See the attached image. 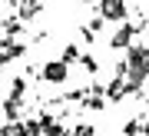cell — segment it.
Segmentation results:
<instances>
[{"instance_id":"obj_5","label":"cell","mask_w":149,"mask_h":136,"mask_svg":"<svg viewBox=\"0 0 149 136\" xmlns=\"http://www.w3.org/2000/svg\"><path fill=\"white\" fill-rule=\"evenodd\" d=\"M123 96H133V90H129L126 76H116V80H113V83L106 86V100H109V103H119Z\"/></svg>"},{"instance_id":"obj_13","label":"cell","mask_w":149,"mask_h":136,"mask_svg":"<svg viewBox=\"0 0 149 136\" xmlns=\"http://www.w3.org/2000/svg\"><path fill=\"white\" fill-rule=\"evenodd\" d=\"M23 93H27V76H17L10 83V96H23Z\"/></svg>"},{"instance_id":"obj_10","label":"cell","mask_w":149,"mask_h":136,"mask_svg":"<svg viewBox=\"0 0 149 136\" xmlns=\"http://www.w3.org/2000/svg\"><path fill=\"white\" fill-rule=\"evenodd\" d=\"M80 57H83V53H80V47H76V43H66L63 53H60V60H63V63H76Z\"/></svg>"},{"instance_id":"obj_7","label":"cell","mask_w":149,"mask_h":136,"mask_svg":"<svg viewBox=\"0 0 149 136\" xmlns=\"http://www.w3.org/2000/svg\"><path fill=\"white\" fill-rule=\"evenodd\" d=\"M20 133L23 136H43V126L37 116H27V120H20Z\"/></svg>"},{"instance_id":"obj_4","label":"cell","mask_w":149,"mask_h":136,"mask_svg":"<svg viewBox=\"0 0 149 136\" xmlns=\"http://www.w3.org/2000/svg\"><path fill=\"white\" fill-rule=\"evenodd\" d=\"M23 53H27L23 43H17L13 37H0V67L10 63V60H17V57H23Z\"/></svg>"},{"instance_id":"obj_8","label":"cell","mask_w":149,"mask_h":136,"mask_svg":"<svg viewBox=\"0 0 149 136\" xmlns=\"http://www.w3.org/2000/svg\"><path fill=\"white\" fill-rule=\"evenodd\" d=\"M3 33L7 37H20L23 33V20L20 17H3Z\"/></svg>"},{"instance_id":"obj_9","label":"cell","mask_w":149,"mask_h":136,"mask_svg":"<svg viewBox=\"0 0 149 136\" xmlns=\"http://www.w3.org/2000/svg\"><path fill=\"white\" fill-rule=\"evenodd\" d=\"M96 133V126L93 123H76V126H66L63 136H93Z\"/></svg>"},{"instance_id":"obj_3","label":"cell","mask_w":149,"mask_h":136,"mask_svg":"<svg viewBox=\"0 0 149 136\" xmlns=\"http://www.w3.org/2000/svg\"><path fill=\"white\" fill-rule=\"evenodd\" d=\"M66 76H70V63L63 60H50L40 67V80H47V83H63Z\"/></svg>"},{"instance_id":"obj_16","label":"cell","mask_w":149,"mask_h":136,"mask_svg":"<svg viewBox=\"0 0 149 136\" xmlns=\"http://www.w3.org/2000/svg\"><path fill=\"white\" fill-rule=\"evenodd\" d=\"M80 40L83 43H96V33L90 30V27H80Z\"/></svg>"},{"instance_id":"obj_12","label":"cell","mask_w":149,"mask_h":136,"mask_svg":"<svg viewBox=\"0 0 149 136\" xmlns=\"http://www.w3.org/2000/svg\"><path fill=\"white\" fill-rule=\"evenodd\" d=\"M80 67L86 70V73H96V70H100V60L90 57V53H83V57H80Z\"/></svg>"},{"instance_id":"obj_11","label":"cell","mask_w":149,"mask_h":136,"mask_svg":"<svg viewBox=\"0 0 149 136\" xmlns=\"http://www.w3.org/2000/svg\"><path fill=\"white\" fill-rule=\"evenodd\" d=\"M0 136H23V133H20V120H3Z\"/></svg>"},{"instance_id":"obj_14","label":"cell","mask_w":149,"mask_h":136,"mask_svg":"<svg viewBox=\"0 0 149 136\" xmlns=\"http://www.w3.org/2000/svg\"><path fill=\"white\" fill-rule=\"evenodd\" d=\"M123 133H126V136H139V133H143V120H126Z\"/></svg>"},{"instance_id":"obj_2","label":"cell","mask_w":149,"mask_h":136,"mask_svg":"<svg viewBox=\"0 0 149 136\" xmlns=\"http://www.w3.org/2000/svg\"><path fill=\"white\" fill-rule=\"evenodd\" d=\"M96 7H100V17L109 23H129V7L126 0H96Z\"/></svg>"},{"instance_id":"obj_6","label":"cell","mask_w":149,"mask_h":136,"mask_svg":"<svg viewBox=\"0 0 149 136\" xmlns=\"http://www.w3.org/2000/svg\"><path fill=\"white\" fill-rule=\"evenodd\" d=\"M23 113V96H7L3 100V120H20Z\"/></svg>"},{"instance_id":"obj_15","label":"cell","mask_w":149,"mask_h":136,"mask_svg":"<svg viewBox=\"0 0 149 136\" xmlns=\"http://www.w3.org/2000/svg\"><path fill=\"white\" fill-rule=\"evenodd\" d=\"M103 23H106V20H103V17L96 13V17H90V23H86V27H90L93 33H100V30H103Z\"/></svg>"},{"instance_id":"obj_1","label":"cell","mask_w":149,"mask_h":136,"mask_svg":"<svg viewBox=\"0 0 149 136\" xmlns=\"http://www.w3.org/2000/svg\"><path fill=\"white\" fill-rule=\"evenodd\" d=\"M149 27V20H136V23H119V30L109 37V50H129L133 47V40L139 37Z\"/></svg>"}]
</instances>
